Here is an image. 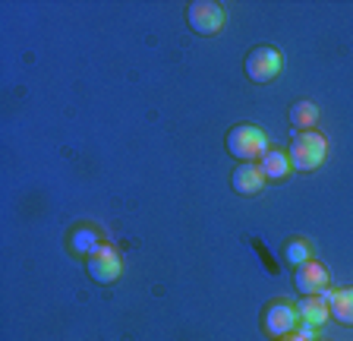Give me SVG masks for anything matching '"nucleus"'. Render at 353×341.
Listing matches in <instances>:
<instances>
[{"label":"nucleus","instance_id":"f257e3e1","mask_svg":"<svg viewBox=\"0 0 353 341\" xmlns=\"http://www.w3.org/2000/svg\"><path fill=\"white\" fill-rule=\"evenodd\" d=\"M228 152L240 162H262L268 152V133L256 124H240L228 133Z\"/></svg>","mask_w":353,"mask_h":341},{"label":"nucleus","instance_id":"f03ea898","mask_svg":"<svg viewBox=\"0 0 353 341\" xmlns=\"http://www.w3.org/2000/svg\"><path fill=\"white\" fill-rule=\"evenodd\" d=\"M325 152H328L325 136L316 133V130H306V133H296L294 139H290V152H287V158H290V168L294 170L309 174V170L322 168Z\"/></svg>","mask_w":353,"mask_h":341},{"label":"nucleus","instance_id":"7ed1b4c3","mask_svg":"<svg viewBox=\"0 0 353 341\" xmlns=\"http://www.w3.org/2000/svg\"><path fill=\"white\" fill-rule=\"evenodd\" d=\"M284 70V54L274 51V48H252L243 60V73L250 82H272L274 76Z\"/></svg>","mask_w":353,"mask_h":341},{"label":"nucleus","instance_id":"20e7f679","mask_svg":"<svg viewBox=\"0 0 353 341\" xmlns=\"http://www.w3.org/2000/svg\"><path fill=\"white\" fill-rule=\"evenodd\" d=\"M186 23L196 35H214L224 26V10L214 0H192L186 7Z\"/></svg>","mask_w":353,"mask_h":341},{"label":"nucleus","instance_id":"39448f33","mask_svg":"<svg viewBox=\"0 0 353 341\" xmlns=\"http://www.w3.org/2000/svg\"><path fill=\"white\" fill-rule=\"evenodd\" d=\"M85 272L88 278L95 284H110V282H117L120 272H123V266H120V253L114 250V246L104 244L98 253H92L85 260Z\"/></svg>","mask_w":353,"mask_h":341},{"label":"nucleus","instance_id":"423d86ee","mask_svg":"<svg viewBox=\"0 0 353 341\" xmlns=\"http://www.w3.org/2000/svg\"><path fill=\"white\" fill-rule=\"evenodd\" d=\"M262 326L272 338H284V335H294V329L300 326V313H296V306L278 300V304H272L268 310H265Z\"/></svg>","mask_w":353,"mask_h":341},{"label":"nucleus","instance_id":"0eeeda50","mask_svg":"<svg viewBox=\"0 0 353 341\" xmlns=\"http://www.w3.org/2000/svg\"><path fill=\"white\" fill-rule=\"evenodd\" d=\"M294 288L300 291V297H316L328 291V269L319 262H303L294 269Z\"/></svg>","mask_w":353,"mask_h":341},{"label":"nucleus","instance_id":"6e6552de","mask_svg":"<svg viewBox=\"0 0 353 341\" xmlns=\"http://www.w3.org/2000/svg\"><path fill=\"white\" fill-rule=\"evenodd\" d=\"M230 184H234V190L240 196H256L262 193V186H265V174L259 164L252 162H243L234 168V174H230Z\"/></svg>","mask_w":353,"mask_h":341},{"label":"nucleus","instance_id":"1a4fd4ad","mask_svg":"<svg viewBox=\"0 0 353 341\" xmlns=\"http://www.w3.org/2000/svg\"><path fill=\"white\" fill-rule=\"evenodd\" d=\"M325 304H328V313L334 322L341 326H353V288H334L325 291Z\"/></svg>","mask_w":353,"mask_h":341},{"label":"nucleus","instance_id":"9d476101","mask_svg":"<svg viewBox=\"0 0 353 341\" xmlns=\"http://www.w3.org/2000/svg\"><path fill=\"white\" fill-rule=\"evenodd\" d=\"M296 313H300V322H306V326H316V329L331 316V313H328V304H325V297H322V294H316V297H303L300 306H296Z\"/></svg>","mask_w":353,"mask_h":341},{"label":"nucleus","instance_id":"9b49d317","mask_svg":"<svg viewBox=\"0 0 353 341\" xmlns=\"http://www.w3.org/2000/svg\"><path fill=\"white\" fill-rule=\"evenodd\" d=\"M101 234H98L95 228H76L73 234H70V250L76 253V256H92V253L101 250Z\"/></svg>","mask_w":353,"mask_h":341},{"label":"nucleus","instance_id":"f8f14e48","mask_svg":"<svg viewBox=\"0 0 353 341\" xmlns=\"http://www.w3.org/2000/svg\"><path fill=\"white\" fill-rule=\"evenodd\" d=\"M287 117H290V126H294V130L306 133V130H312V126H316L319 108L312 101H294V104H290V111H287Z\"/></svg>","mask_w":353,"mask_h":341},{"label":"nucleus","instance_id":"ddd939ff","mask_svg":"<svg viewBox=\"0 0 353 341\" xmlns=\"http://www.w3.org/2000/svg\"><path fill=\"white\" fill-rule=\"evenodd\" d=\"M259 168H262V174H265V180H284L287 174H290V158L284 155V152H265V158L259 162Z\"/></svg>","mask_w":353,"mask_h":341},{"label":"nucleus","instance_id":"4468645a","mask_svg":"<svg viewBox=\"0 0 353 341\" xmlns=\"http://www.w3.org/2000/svg\"><path fill=\"white\" fill-rule=\"evenodd\" d=\"M284 256H287V262H290V266H303V262H309V246H306V240H294V244H287Z\"/></svg>","mask_w":353,"mask_h":341},{"label":"nucleus","instance_id":"2eb2a0df","mask_svg":"<svg viewBox=\"0 0 353 341\" xmlns=\"http://www.w3.org/2000/svg\"><path fill=\"white\" fill-rule=\"evenodd\" d=\"M296 335H300V338H306V341H312V338H316V326H306V322H300V326H296Z\"/></svg>","mask_w":353,"mask_h":341},{"label":"nucleus","instance_id":"dca6fc26","mask_svg":"<svg viewBox=\"0 0 353 341\" xmlns=\"http://www.w3.org/2000/svg\"><path fill=\"white\" fill-rule=\"evenodd\" d=\"M281 341H306V338H300V335H284Z\"/></svg>","mask_w":353,"mask_h":341}]
</instances>
